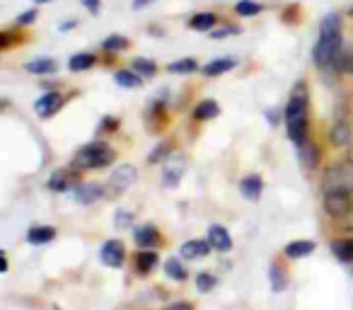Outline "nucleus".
<instances>
[{
    "mask_svg": "<svg viewBox=\"0 0 353 310\" xmlns=\"http://www.w3.org/2000/svg\"><path fill=\"white\" fill-rule=\"evenodd\" d=\"M218 112H221V107H218L213 99H206V102H199L196 104V109H194V117H196L199 122H206V119L218 117Z\"/></svg>",
    "mask_w": 353,
    "mask_h": 310,
    "instance_id": "19",
    "label": "nucleus"
},
{
    "mask_svg": "<svg viewBox=\"0 0 353 310\" xmlns=\"http://www.w3.org/2000/svg\"><path fill=\"white\" fill-rule=\"evenodd\" d=\"M34 17H37V12H34V10L22 12V15L17 17V25H32V22H34Z\"/></svg>",
    "mask_w": 353,
    "mask_h": 310,
    "instance_id": "37",
    "label": "nucleus"
},
{
    "mask_svg": "<svg viewBox=\"0 0 353 310\" xmlns=\"http://www.w3.org/2000/svg\"><path fill=\"white\" fill-rule=\"evenodd\" d=\"M61 104H63V97H61L59 93H49V95H44V97L37 99L34 107H37V112H39V117L49 119V117H54V114L59 112Z\"/></svg>",
    "mask_w": 353,
    "mask_h": 310,
    "instance_id": "9",
    "label": "nucleus"
},
{
    "mask_svg": "<svg viewBox=\"0 0 353 310\" xmlns=\"http://www.w3.org/2000/svg\"><path fill=\"white\" fill-rule=\"evenodd\" d=\"M165 274L170 276V279H176V281H184V279H187V271H184V267L179 264V260H167Z\"/></svg>",
    "mask_w": 353,
    "mask_h": 310,
    "instance_id": "28",
    "label": "nucleus"
},
{
    "mask_svg": "<svg viewBox=\"0 0 353 310\" xmlns=\"http://www.w3.org/2000/svg\"><path fill=\"white\" fill-rule=\"evenodd\" d=\"M102 262L107 267H121L123 264V257H126V250H123V242L121 240H109L102 245V252H99Z\"/></svg>",
    "mask_w": 353,
    "mask_h": 310,
    "instance_id": "6",
    "label": "nucleus"
},
{
    "mask_svg": "<svg viewBox=\"0 0 353 310\" xmlns=\"http://www.w3.org/2000/svg\"><path fill=\"white\" fill-rule=\"evenodd\" d=\"M54 238H56V228H51V226H37L27 233V240H30L32 245H44V242H51Z\"/></svg>",
    "mask_w": 353,
    "mask_h": 310,
    "instance_id": "16",
    "label": "nucleus"
},
{
    "mask_svg": "<svg viewBox=\"0 0 353 310\" xmlns=\"http://www.w3.org/2000/svg\"><path fill=\"white\" fill-rule=\"evenodd\" d=\"M208 242L213 245V250H221V252H228L232 247L230 235H228V231L223 226H211V228H208Z\"/></svg>",
    "mask_w": 353,
    "mask_h": 310,
    "instance_id": "10",
    "label": "nucleus"
},
{
    "mask_svg": "<svg viewBox=\"0 0 353 310\" xmlns=\"http://www.w3.org/2000/svg\"><path fill=\"white\" fill-rule=\"evenodd\" d=\"M170 310H192L189 303H176V305H170Z\"/></svg>",
    "mask_w": 353,
    "mask_h": 310,
    "instance_id": "42",
    "label": "nucleus"
},
{
    "mask_svg": "<svg viewBox=\"0 0 353 310\" xmlns=\"http://www.w3.org/2000/svg\"><path fill=\"white\" fill-rule=\"evenodd\" d=\"M332 68L341 70V73H351L353 75V51H339V56L334 59Z\"/></svg>",
    "mask_w": 353,
    "mask_h": 310,
    "instance_id": "23",
    "label": "nucleus"
},
{
    "mask_svg": "<svg viewBox=\"0 0 353 310\" xmlns=\"http://www.w3.org/2000/svg\"><path fill=\"white\" fill-rule=\"evenodd\" d=\"M136 177H138V170L133 168V165H128V163L119 165L112 175V187L117 189V192H126V189L136 182Z\"/></svg>",
    "mask_w": 353,
    "mask_h": 310,
    "instance_id": "7",
    "label": "nucleus"
},
{
    "mask_svg": "<svg viewBox=\"0 0 353 310\" xmlns=\"http://www.w3.org/2000/svg\"><path fill=\"white\" fill-rule=\"evenodd\" d=\"M196 286H199V291H213V286H216V279H213L211 274H199L196 276Z\"/></svg>",
    "mask_w": 353,
    "mask_h": 310,
    "instance_id": "34",
    "label": "nucleus"
},
{
    "mask_svg": "<svg viewBox=\"0 0 353 310\" xmlns=\"http://www.w3.org/2000/svg\"><path fill=\"white\" fill-rule=\"evenodd\" d=\"M329 138H332V143L336 148H346V146H351V141H353V131L346 122H336L332 133H329Z\"/></svg>",
    "mask_w": 353,
    "mask_h": 310,
    "instance_id": "12",
    "label": "nucleus"
},
{
    "mask_svg": "<svg viewBox=\"0 0 353 310\" xmlns=\"http://www.w3.org/2000/svg\"><path fill=\"white\" fill-rule=\"evenodd\" d=\"M114 80H117V85H121V88H138V85L143 83L141 75L136 73V70H117V75H114Z\"/></svg>",
    "mask_w": 353,
    "mask_h": 310,
    "instance_id": "21",
    "label": "nucleus"
},
{
    "mask_svg": "<svg viewBox=\"0 0 353 310\" xmlns=\"http://www.w3.org/2000/svg\"><path fill=\"white\" fill-rule=\"evenodd\" d=\"M334 255L343 262H353V238L351 240H336L334 242Z\"/></svg>",
    "mask_w": 353,
    "mask_h": 310,
    "instance_id": "24",
    "label": "nucleus"
},
{
    "mask_svg": "<svg viewBox=\"0 0 353 310\" xmlns=\"http://www.w3.org/2000/svg\"><path fill=\"white\" fill-rule=\"evenodd\" d=\"M112 160H114L112 146H107L104 141H94V143H88V146L78 153L75 165L85 170H94V168H104V165H109Z\"/></svg>",
    "mask_w": 353,
    "mask_h": 310,
    "instance_id": "3",
    "label": "nucleus"
},
{
    "mask_svg": "<svg viewBox=\"0 0 353 310\" xmlns=\"http://www.w3.org/2000/svg\"><path fill=\"white\" fill-rule=\"evenodd\" d=\"M235 10H237V15H256V12L261 10L259 8V3H252V0H240L235 6Z\"/></svg>",
    "mask_w": 353,
    "mask_h": 310,
    "instance_id": "31",
    "label": "nucleus"
},
{
    "mask_svg": "<svg viewBox=\"0 0 353 310\" xmlns=\"http://www.w3.org/2000/svg\"><path fill=\"white\" fill-rule=\"evenodd\" d=\"M237 66V61L235 59H216V61H211L208 66H203V73L211 78V75H221V73H228L230 68H235Z\"/></svg>",
    "mask_w": 353,
    "mask_h": 310,
    "instance_id": "17",
    "label": "nucleus"
},
{
    "mask_svg": "<svg viewBox=\"0 0 353 310\" xmlns=\"http://www.w3.org/2000/svg\"><path fill=\"white\" fill-rule=\"evenodd\" d=\"M114 223H117V228H126L128 223H131V213H128V211H119L117 218H114Z\"/></svg>",
    "mask_w": 353,
    "mask_h": 310,
    "instance_id": "36",
    "label": "nucleus"
},
{
    "mask_svg": "<svg viewBox=\"0 0 353 310\" xmlns=\"http://www.w3.org/2000/svg\"><path fill=\"white\" fill-rule=\"evenodd\" d=\"M319 35H341V20L336 15H327L319 27Z\"/></svg>",
    "mask_w": 353,
    "mask_h": 310,
    "instance_id": "27",
    "label": "nucleus"
},
{
    "mask_svg": "<svg viewBox=\"0 0 353 310\" xmlns=\"http://www.w3.org/2000/svg\"><path fill=\"white\" fill-rule=\"evenodd\" d=\"M184 170H187V158H184L182 153H172L170 158H167V163H165V170H162L167 187H176V184H179V180H182Z\"/></svg>",
    "mask_w": 353,
    "mask_h": 310,
    "instance_id": "5",
    "label": "nucleus"
},
{
    "mask_svg": "<svg viewBox=\"0 0 353 310\" xmlns=\"http://www.w3.org/2000/svg\"><path fill=\"white\" fill-rule=\"evenodd\" d=\"M126 44L128 41L123 39V37H109V39L104 41V49L107 51H121V49H126Z\"/></svg>",
    "mask_w": 353,
    "mask_h": 310,
    "instance_id": "33",
    "label": "nucleus"
},
{
    "mask_svg": "<svg viewBox=\"0 0 353 310\" xmlns=\"http://www.w3.org/2000/svg\"><path fill=\"white\" fill-rule=\"evenodd\" d=\"M83 6L88 8L90 12H97L99 10V0H83Z\"/></svg>",
    "mask_w": 353,
    "mask_h": 310,
    "instance_id": "41",
    "label": "nucleus"
},
{
    "mask_svg": "<svg viewBox=\"0 0 353 310\" xmlns=\"http://www.w3.org/2000/svg\"><path fill=\"white\" fill-rule=\"evenodd\" d=\"M348 202H351V194H339V192H332V194H324V209H327L329 216L339 218L348 211Z\"/></svg>",
    "mask_w": 353,
    "mask_h": 310,
    "instance_id": "8",
    "label": "nucleus"
},
{
    "mask_svg": "<svg viewBox=\"0 0 353 310\" xmlns=\"http://www.w3.org/2000/svg\"><path fill=\"white\" fill-rule=\"evenodd\" d=\"M271 276H274V281H276V291L283 289V279H281V274H279V267H274V269H271Z\"/></svg>",
    "mask_w": 353,
    "mask_h": 310,
    "instance_id": "40",
    "label": "nucleus"
},
{
    "mask_svg": "<svg viewBox=\"0 0 353 310\" xmlns=\"http://www.w3.org/2000/svg\"><path fill=\"white\" fill-rule=\"evenodd\" d=\"M216 22L218 20L213 12H199V15H194L192 20H189V27H192V30H199V32H206V30H213Z\"/></svg>",
    "mask_w": 353,
    "mask_h": 310,
    "instance_id": "18",
    "label": "nucleus"
},
{
    "mask_svg": "<svg viewBox=\"0 0 353 310\" xmlns=\"http://www.w3.org/2000/svg\"><path fill=\"white\" fill-rule=\"evenodd\" d=\"M341 51V35H319V41L314 44V64L319 68H327V66L334 64V59Z\"/></svg>",
    "mask_w": 353,
    "mask_h": 310,
    "instance_id": "4",
    "label": "nucleus"
},
{
    "mask_svg": "<svg viewBox=\"0 0 353 310\" xmlns=\"http://www.w3.org/2000/svg\"><path fill=\"white\" fill-rule=\"evenodd\" d=\"M133 70H136L138 75H152L155 73V64L148 59H133Z\"/></svg>",
    "mask_w": 353,
    "mask_h": 310,
    "instance_id": "32",
    "label": "nucleus"
},
{
    "mask_svg": "<svg viewBox=\"0 0 353 310\" xmlns=\"http://www.w3.org/2000/svg\"><path fill=\"white\" fill-rule=\"evenodd\" d=\"M162 153H165V143H162V146H157L155 151L150 153V158H148V160H150V163H155V160L162 158Z\"/></svg>",
    "mask_w": 353,
    "mask_h": 310,
    "instance_id": "39",
    "label": "nucleus"
},
{
    "mask_svg": "<svg viewBox=\"0 0 353 310\" xmlns=\"http://www.w3.org/2000/svg\"><path fill=\"white\" fill-rule=\"evenodd\" d=\"M208 250H211V245L203 240H189L182 245V257L184 260H199V257H206Z\"/></svg>",
    "mask_w": 353,
    "mask_h": 310,
    "instance_id": "15",
    "label": "nucleus"
},
{
    "mask_svg": "<svg viewBox=\"0 0 353 310\" xmlns=\"http://www.w3.org/2000/svg\"><path fill=\"white\" fill-rule=\"evenodd\" d=\"M240 189H242V197L250 199V202H256V199L261 197V189H264V184H261L259 175H250V177H245L240 182Z\"/></svg>",
    "mask_w": 353,
    "mask_h": 310,
    "instance_id": "13",
    "label": "nucleus"
},
{
    "mask_svg": "<svg viewBox=\"0 0 353 310\" xmlns=\"http://www.w3.org/2000/svg\"><path fill=\"white\" fill-rule=\"evenodd\" d=\"M145 3H148V0H133V8H143Z\"/></svg>",
    "mask_w": 353,
    "mask_h": 310,
    "instance_id": "43",
    "label": "nucleus"
},
{
    "mask_svg": "<svg viewBox=\"0 0 353 310\" xmlns=\"http://www.w3.org/2000/svg\"><path fill=\"white\" fill-rule=\"evenodd\" d=\"M300 160H303L305 168H314V165H317V148L300 146Z\"/></svg>",
    "mask_w": 353,
    "mask_h": 310,
    "instance_id": "30",
    "label": "nucleus"
},
{
    "mask_svg": "<svg viewBox=\"0 0 353 310\" xmlns=\"http://www.w3.org/2000/svg\"><path fill=\"white\" fill-rule=\"evenodd\" d=\"M285 122H288L290 141L303 146L305 136H307V97L303 95V90H298L290 97L288 109H285Z\"/></svg>",
    "mask_w": 353,
    "mask_h": 310,
    "instance_id": "1",
    "label": "nucleus"
},
{
    "mask_svg": "<svg viewBox=\"0 0 353 310\" xmlns=\"http://www.w3.org/2000/svg\"><path fill=\"white\" fill-rule=\"evenodd\" d=\"M97 199H102V184H80V187H75V202L80 204H94Z\"/></svg>",
    "mask_w": 353,
    "mask_h": 310,
    "instance_id": "11",
    "label": "nucleus"
},
{
    "mask_svg": "<svg viewBox=\"0 0 353 310\" xmlns=\"http://www.w3.org/2000/svg\"><path fill=\"white\" fill-rule=\"evenodd\" d=\"M235 27H223V30H216L213 32V39H221V37H228V35H235Z\"/></svg>",
    "mask_w": 353,
    "mask_h": 310,
    "instance_id": "38",
    "label": "nucleus"
},
{
    "mask_svg": "<svg viewBox=\"0 0 353 310\" xmlns=\"http://www.w3.org/2000/svg\"><path fill=\"white\" fill-rule=\"evenodd\" d=\"M37 3H49V0H37Z\"/></svg>",
    "mask_w": 353,
    "mask_h": 310,
    "instance_id": "44",
    "label": "nucleus"
},
{
    "mask_svg": "<svg viewBox=\"0 0 353 310\" xmlns=\"http://www.w3.org/2000/svg\"><path fill=\"white\" fill-rule=\"evenodd\" d=\"M136 264H138V271H143V274L150 271L152 267L157 264V252H141L138 260H136Z\"/></svg>",
    "mask_w": 353,
    "mask_h": 310,
    "instance_id": "29",
    "label": "nucleus"
},
{
    "mask_svg": "<svg viewBox=\"0 0 353 310\" xmlns=\"http://www.w3.org/2000/svg\"><path fill=\"white\" fill-rule=\"evenodd\" d=\"M314 242L312 240H295V242H288L285 245V255L290 257V260H300V257H307L314 252Z\"/></svg>",
    "mask_w": 353,
    "mask_h": 310,
    "instance_id": "14",
    "label": "nucleus"
},
{
    "mask_svg": "<svg viewBox=\"0 0 353 310\" xmlns=\"http://www.w3.org/2000/svg\"><path fill=\"white\" fill-rule=\"evenodd\" d=\"M27 70L37 75H51V73H56V64L51 59H37L27 64Z\"/></svg>",
    "mask_w": 353,
    "mask_h": 310,
    "instance_id": "20",
    "label": "nucleus"
},
{
    "mask_svg": "<svg viewBox=\"0 0 353 310\" xmlns=\"http://www.w3.org/2000/svg\"><path fill=\"white\" fill-rule=\"evenodd\" d=\"M68 66H70V70H88L94 66V56L92 54H75Z\"/></svg>",
    "mask_w": 353,
    "mask_h": 310,
    "instance_id": "26",
    "label": "nucleus"
},
{
    "mask_svg": "<svg viewBox=\"0 0 353 310\" xmlns=\"http://www.w3.org/2000/svg\"><path fill=\"white\" fill-rule=\"evenodd\" d=\"M133 238H136V242L141 247H148V245H155V240H157V231L152 226H143V228H138L136 233H133Z\"/></svg>",
    "mask_w": 353,
    "mask_h": 310,
    "instance_id": "22",
    "label": "nucleus"
},
{
    "mask_svg": "<svg viewBox=\"0 0 353 310\" xmlns=\"http://www.w3.org/2000/svg\"><path fill=\"white\" fill-rule=\"evenodd\" d=\"M199 66H196V59H182V61H174V64L167 66L170 73H194Z\"/></svg>",
    "mask_w": 353,
    "mask_h": 310,
    "instance_id": "25",
    "label": "nucleus"
},
{
    "mask_svg": "<svg viewBox=\"0 0 353 310\" xmlns=\"http://www.w3.org/2000/svg\"><path fill=\"white\" fill-rule=\"evenodd\" d=\"M49 187L51 189H65V175L63 173H56L54 177H51Z\"/></svg>",
    "mask_w": 353,
    "mask_h": 310,
    "instance_id": "35",
    "label": "nucleus"
},
{
    "mask_svg": "<svg viewBox=\"0 0 353 310\" xmlns=\"http://www.w3.org/2000/svg\"><path fill=\"white\" fill-rule=\"evenodd\" d=\"M324 194H353V160H343L339 165H332L324 175L322 182Z\"/></svg>",
    "mask_w": 353,
    "mask_h": 310,
    "instance_id": "2",
    "label": "nucleus"
}]
</instances>
